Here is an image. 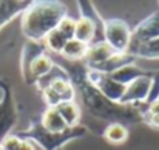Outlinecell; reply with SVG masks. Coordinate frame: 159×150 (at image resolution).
Wrapping results in <instances>:
<instances>
[{
  "mask_svg": "<svg viewBox=\"0 0 159 150\" xmlns=\"http://www.w3.org/2000/svg\"><path fill=\"white\" fill-rule=\"evenodd\" d=\"M66 42H68V39H66L57 28H54L53 31H50V33L43 37L42 45L45 47V50L51 51V53H56V54H60Z\"/></svg>",
  "mask_w": 159,
  "mask_h": 150,
  "instance_id": "21",
  "label": "cell"
},
{
  "mask_svg": "<svg viewBox=\"0 0 159 150\" xmlns=\"http://www.w3.org/2000/svg\"><path fill=\"white\" fill-rule=\"evenodd\" d=\"M45 87H48L54 95L57 96L59 104H60V102L74 101V98H76V88H74L73 82L70 81L68 74H65V76H59V77H54V79H51ZM45 87H43V88H45Z\"/></svg>",
  "mask_w": 159,
  "mask_h": 150,
  "instance_id": "10",
  "label": "cell"
},
{
  "mask_svg": "<svg viewBox=\"0 0 159 150\" xmlns=\"http://www.w3.org/2000/svg\"><path fill=\"white\" fill-rule=\"evenodd\" d=\"M56 110L59 111V115L62 116V119L65 121V124L68 125V129L77 127L80 122V116H82V108L76 101H68V102H60Z\"/></svg>",
  "mask_w": 159,
  "mask_h": 150,
  "instance_id": "14",
  "label": "cell"
},
{
  "mask_svg": "<svg viewBox=\"0 0 159 150\" xmlns=\"http://www.w3.org/2000/svg\"><path fill=\"white\" fill-rule=\"evenodd\" d=\"M0 150H3V149H2V147H0Z\"/></svg>",
  "mask_w": 159,
  "mask_h": 150,
  "instance_id": "26",
  "label": "cell"
},
{
  "mask_svg": "<svg viewBox=\"0 0 159 150\" xmlns=\"http://www.w3.org/2000/svg\"><path fill=\"white\" fill-rule=\"evenodd\" d=\"M142 121L152 129H159V115L142 111Z\"/></svg>",
  "mask_w": 159,
  "mask_h": 150,
  "instance_id": "24",
  "label": "cell"
},
{
  "mask_svg": "<svg viewBox=\"0 0 159 150\" xmlns=\"http://www.w3.org/2000/svg\"><path fill=\"white\" fill-rule=\"evenodd\" d=\"M74 25H76V19H73V17H70V16H65V17L59 22L57 30H59L68 40H71V39H74Z\"/></svg>",
  "mask_w": 159,
  "mask_h": 150,
  "instance_id": "22",
  "label": "cell"
},
{
  "mask_svg": "<svg viewBox=\"0 0 159 150\" xmlns=\"http://www.w3.org/2000/svg\"><path fill=\"white\" fill-rule=\"evenodd\" d=\"M85 135H87V129L82 127V125L68 129L63 133H50L40 125V122L33 124L23 133L25 138L31 139L34 144H39L43 150H59L60 147H63L66 143H70L73 139H77L80 136H85Z\"/></svg>",
  "mask_w": 159,
  "mask_h": 150,
  "instance_id": "3",
  "label": "cell"
},
{
  "mask_svg": "<svg viewBox=\"0 0 159 150\" xmlns=\"http://www.w3.org/2000/svg\"><path fill=\"white\" fill-rule=\"evenodd\" d=\"M0 147L3 150H36V144L25 136L8 135L2 139Z\"/></svg>",
  "mask_w": 159,
  "mask_h": 150,
  "instance_id": "20",
  "label": "cell"
},
{
  "mask_svg": "<svg viewBox=\"0 0 159 150\" xmlns=\"http://www.w3.org/2000/svg\"><path fill=\"white\" fill-rule=\"evenodd\" d=\"M98 22L99 20H93L90 17L80 16L79 19H76V25H74V39L90 45L94 37H96V30H98Z\"/></svg>",
  "mask_w": 159,
  "mask_h": 150,
  "instance_id": "11",
  "label": "cell"
},
{
  "mask_svg": "<svg viewBox=\"0 0 159 150\" xmlns=\"http://www.w3.org/2000/svg\"><path fill=\"white\" fill-rule=\"evenodd\" d=\"M66 16V6L62 2L40 0L30 2L20 14L22 33L30 42H42L43 37L57 28L59 22Z\"/></svg>",
  "mask_w": 159,
  "mask_h": 150,
  "instance_id": "2",
  "label": "cell"
},
{
  "mask_svg": "<svg viewBox=\"0 0 159 150\" xmlns=\"http://www.w3.org/2000/svg\"><path fill=\"white\" fill-rule=\"evenodd\" d=\"M104 40L114 53H127L131 44V30L120 19H108L102 22Z\"/></svg>",
  "mask_w": 159,
  "mask_h": 150,
  "instance_id": "4",
  "label": "cell"
},
{
  "mask_svg": "<svg viewBox=\"0 0 159 150\" xmlns=\"http://www.w3.org/2000/svg\"><path fill=\"white\" fill-rule=\"evenodd\" d=\"M111 54H114V51H113V48L107 44L105 40L91 44V45H88L87 54L84 57V65L87 68H94V67L104 63Z\"/></svg>",
  "mask_w": 159,
  "mask_h": 150,
  "instance_id": "9",
  "label": "cell"
},
{
  "mask_svg": "<svg viewBox=\"0 0 159 150\" xmlns=\"http://www.w3.org/2000/svg\"><path fill=\"white\" fill-rule=\"evenodd\" d=\"M70 68L66 74L73 82L76 93L80 95L85 110L99 119H105L110 122H122V124H133L142 119V111L131 105L114 104L101 95L87 79H85V65L80 62H70Z\"/></svg>",
  "mask_w": 159,
  "mask_h": 150,
  "instance_id": "1",
  "label": "cell"
},
{
  "mask_svg": "<svg viewBox=\"0 0 159 150\" xmlns=\"http://www.w3.org/2000/svg\"><path fill=\"white\" fill-rule=\"evenodd\" d=\"M152 77L153 74L147 73L141 77H138L136 81H133L131 84H128L125 87V93L120 99L122 105H131L139 108V105H145L148 93H150V87H152Z\"/></svg>",
  "mask_w": 159,
  "mask_h": 150,
  "instance_id": "6",
  "label": "cell"
},
{
  "mask_svg": "<svg viewBox=\"0 0 159 150\" xmlns=\"http://www.w3.org/2000/svg\"><path fill=\"white\" fill-rule=\"evenodd\" d=\"M145 111H147V113H155V115H159V99L153 101V102H150V104H147Z\"/></svg>",
  "mask_w": 159,
  "mask_h": 150,
  "instance_id": "25",
  "label": "cell"
},
{
  "mask_svg": "<svg viewBox=\"0 0 159 150\" xmlns=\"http://www.w3.org/2000/svg\"><path fill=\"white\" fill-rule=\"evenodd\" d=\"M87 50H88L87 44H84V42L77 40V39H71V40H68L65 44L60 56L63 59H66L68 62H80V60H84Z\"/></svg>",
  "mask_w": 159,
  "mask_h": 150,
  "instance_id": "16",
  "label": "cell"
},
{
  "mask_svg": "<svg viewBox=\"0 0 159 150\" xmlns=\"http://www.w3.org/2000/svg\"><path fill=\"white\" fill-rule=\"evenodd\" d=\"M104 138L110 144H124L128 139V129L122 122H108L104 130Z\"/></svg>",
  "mask_w": 159,
  "mask_h": 150,
  "instance_id": "17",
  "label": "cell"
},
{
  "mask_svg": "<svg viewBox=\"0 0 159 150\" xmlns=\"http://www.w3.org/2000/svg\"><path fill=\"white\" fill-rule=\"evenodd\" d=\"M158 37H159V11H155L148 17H145L141 23H138L136 28L131 31L130 48L136 47V45H141L144 42L158 39Z\"/></svg>",
  "mask_w": 159,
  "mask_h": 150,
  "instance_id": "7",
  "label": "cell"
},
{
  "mask_svg": "<svg viewBox=\"0 0 159 150\" xmlns=\"http://www.w3.org/2000/svg\"><path fill=\"white\" fill-rule=\"evenodd\" d=\"M30 2H0V26L12 17L22 14Z\"/></svg>",
  "mask_w": 159,
  "mask_h": 150,
  "instance_id": "19",
  "label": "cell"
},
{
  "mask_svg": "<svg viewBox=\"0 0 159 150\" xmlns=\"http://www.w3.org/2000/svg\"><path fill=\"white\" fill-rule=\"evenodd\" d=\"M134 60H136V57L131 56L130 53H114V54H111L107 59L104 63H101V65H98V67H94L91 70H98L101 73L111 74V73H114L116 70H119V68H122L125 65L134 63Z\"/></svg>",
  "mask_w": 159,
  "mask_h": 150,
  "instance_id": "13",
  "label": "cell"
},
{
  "mask_svg": "<svg viewBox=\"0 0 159 150\" xmlns=\"http://www.w3.org/2000/svg\"><path fill=\"white\" fill-rule=\"evenodd\" d=\"M85 79L101 95H104L108 101H111L114 104H120V99L125 93V85H120L116 81H113L110 74H105V73H101L98 70H91V68L85 67Z\"/></svg>",
  "mask_w": 159,
  "mask_h": 150,
  "instance_id": "5",
  "label": "cell"
},
{
  "mask_svg": "<svg viewBox=\"0 0 159 150\" xmlns=\"http://www.w3.org/2000/svg\"><path fill=\"white\" fill-rule=\"evenodd\" d=\"M40 125L50 133H63L68 130V125L56 110V107H47L40 116Z\"/></svg>",
  "mask_w": 159,
  "mask_h": 150,
  "instance_id": "12",
  "label": "cell"
},
{
  "mask_svg": "<svg viewBox=\"0 0 159 150\" xmlns=\"http://www.w3.org/2000/svg\"><path fill=\"white\" fill-rule=\"evenodd\" d=\"M54 67L53 59L50 57V54L45 51V53H40L37 54L34 59H31V62L28 63L26 70L23 71V76L26 79V82H37L40 79H43Z\"/></svg>",
  "mask_w": 159,
  "mask_h": 150,
  "instance_id": "8",
  "label": "cell"
},
{
  "mask_svg": "<svg viewBox=\"0 0 159 150\" xmlns=\"http://www.w3.org/2000/svg\"><path fill=\"white\" fill-rule=\"evenodd\" d=\"M127 53H130L134 57H142V59H150V60L159 59V37L148 40V42H144L141 45L131 47Z\"/></svg>",
  "mask_w": 159,
  "mask_h": 150,
  "instance_id": "18",
  "label": "cell"
},
{
  "mask_svg": "<svg viewBox=\"0 0 159 150\" xmlns=\"http://www.w3.org/2000/svg\"><path fill=\"white\" fill-rule=\"evenodd\" d=\"M144 74H147V73H145L142 68H139L136 63H130V65H125V67L116 70V71L111 73L110 76H111V79L116 81L117 84L127 87L128 84H131L133 81H136L138 77H141V76H144Z\"/></svg>",
  "mask_w": 159,
  "mask_h": 150,
  "instance_id": "15",
  "label": "cell"
},
{
  "mask_svg": "<svg viewBox=\"0 0 159 150\" xmlns=\"http://www.w3.org/2000/svg\"><path fill=\"white\" fill-rule=\"evenodd\" d=\"M156 99H159V71L155 73L153 77H152V87H150V93H148V98H147L145 105Z\"/></svg>",
  "mask_w": 159,
  "mask_h": 150,
  "instance_id": "23",
  "label": "cell"
}]
</instances>
